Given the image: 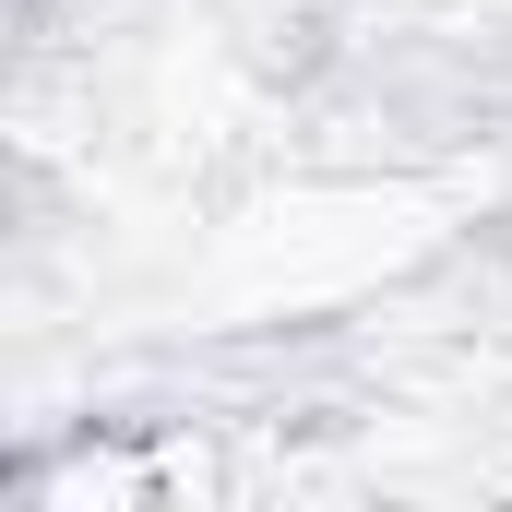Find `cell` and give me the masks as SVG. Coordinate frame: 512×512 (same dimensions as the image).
<instances>
[]
</instances>
